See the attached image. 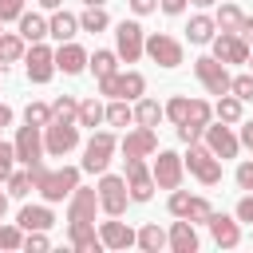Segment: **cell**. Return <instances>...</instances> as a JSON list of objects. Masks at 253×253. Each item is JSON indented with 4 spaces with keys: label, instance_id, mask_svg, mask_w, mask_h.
<instances>
[{
    "label": "cell",
    "instance_id": "obj_57",
    "mask_svg": "<svg viewBox=\"0 0 253 253\" xmlns=\"http://www.w3.org/2000/svg\"><path fill=\"white\" fill-rule=\"evenodd\" d=\"M4 213H8V194H0V221H4Z\"/></svg>",
    "mask_w": 253,
    "mask_h": 253
},
{
    "label": "cell",
    "instance_id": "obj_46",
    "mask_svg": "<svg viewBox=\"0 0 253 253\" xmlns=\"http://www.w3.org/2000/svg\"><path fill=\"white\" fill-rule=\"evenodd\" d=\"M229 91H233L241 103H249V99H253V75H237V79L229 83Z\"/></svg>",
    "mask_w": 253,
    "mask_h": 253
},
{
    "label": "cell",
    "instance_id": "obj_19",
    "mask_svg": "<svg viewBox=\"0 0 253 253\" xmlns=\"http://www.w3.org/2000/svg\"><path fill=\"white\" fill-rule=\"evenodd\" d=\"M99 237H103L107 249H130V245H138V233H134L126 221H103Z\"/></svg>",
    "mask_w": 253,
    "mask_h": 253
},
{
    "label": "cell",
    "instance_id": "obj_56",
    "mask_svg": "<svg viewBox=\"0 0 253 253\" xmlns=\"http://www.w3.org/2000/svg\"><path fill=\"white\" fill-rule=\"evenodd\" d=\"M40 8H47V12H55V8H63V0H40Z\"/></svg>",
    "mask_w": 253,
    "mask_h": 253
},
{
    "label": "cell",
    "instance_id": "obj_39",
    "mask_svg": "<svg viewBox=\"0 0 253 253\" xmlns=\"http://www.w3.org/2000/svg\"><path fill=\"white\" fill-rule=\"evenodd\" d=\"M186 115H190V99H186V95H174V99L166 103V119L178 126V123H186Z\"/></svg>",
    "mask_w": 253,
    "mask_h": 253
},
{
    "label": "cell",
    "instance_id": "obj_47",
    "mask_svg": "<svg viewBox=\"0 0 253 253\" xmlns=\"http://www.w3.org/2000/svg\"><path fill=\"white\" fill-rule=\"evenodd\" d=\"M202 134H206V126H198V123H178V138H182L186 146H190V142H198Z\"/></svg>",
    "mask_w": 253,
    "mask_h": 253
},
{
    "label": "cell",
    "instance_id": "obj_48",
    "mask_svg": "<svg viewBox=\"0 0 253 253\" xmlns=\"http://www.w3.org/2000/svg\"><path fill=\"white\" fill-rule=\"evenodd\" d=\"M24 16V0H0V20H20Z\"/></svg>",
    "mask_w": 253,
    "mask_h": 253
},
{
    "label": "cell",
    "instance_id": "obj_14",
    "mask_svg": "<svg viewBox=\"0 0 253 253\" xmlns=\"http://www.w3.org/2000/svg\"><path fill=\"white\" fill-rule=\"evenodd\" d=\"M24 67H28L32 83H47L55 75V51L43 43H32V51H24Z\"/></svg>",
    "mask_w": 253,
    "mask_h": 253
},
{
    "label": "cell",
    "instance_id": "obj_51",
    "mask_svg": "<svg viewBox=\"0 0 253 253\" xmlns=\"http://www.w3.org/2000/svg\"><path fill=\"white\" fill-rule=\"evenodd\" d=\"M186 4H190V0H158V8H162L166 16H182V12H186Z\"/></svg>",
    "mask_w": 253,
    "mask_h": 253
},
{
    "label": "cell",
    "instance_id": "obj_52",
    "mask_svg": "<svg viewBox=\"0 0 253 253\" xmlns=\"http://www.w3.org/2000/svg\"><path fill=\"white\" fill-rule=\"evenodd\" d=\"M154 8H158V0H130V12L134 16H150Z\"/></svg>",
    "mask_w": 253,
    "mask_h": 253
},
{
    "label": "cell",
    "instance_id": "obj_42",
    "mask_svg": "<svg viewBox=\"0 0 253 253\" xmlns=\"http://www.w3.org/2000/svg\"><path fill=\"white\" fill-rule=\"evenodd\" d=\"M12 166H16V146L0 142V182H8V178H12Z\"/></svg>",
    "mask_w": 253,
    "mask_h": 253
},
{
    "label": "cell",
    "instance_id": "obj_4",
    "mask_svg": "<svg viewBox=\"0 0 253 253\" xmlns=\"http://www.w3.org/2000/svg\"><path fill=\"white\" fill-rule=\"evenodd\" d=\"M126 202H130V186H126V178L103 170V178H99V210L111 213V217H123Z\"/></svg>",
    "mask_w": 253,
    "mask_h": 253
},
{
    "label": "cell",
    "instance_id": "obj_36",
    "mask_svg": "<svg viewBox=\"0 0 253 253\" xmlns=\"http://www.w3.org/2000/svg\"><path fill=\"white\" fill-rule=\"evenodd\" d=\"M107 123H111V126H126V123H134V107H130L126 99H111V103H107Z\"/></svg>",
    "mask_w": 253,
    "mask_h": 253
},
{
    "label": "cell",
    "instance_id": "obj_10",
    "mask_svg": "<svg viewBox=\"0 0 253 253\" xmlns=\"http://www.w3.org/2000/svg\"><path fill=\"white\" fill-rule=\"evenodd\" d=\"M115 51H119V59L134 63V59L146 51V36H142V24H134V20H119V28H115Z\"/></svg>",
    "mask_w": 253,
    "mask_h": 253
},
{
    "label": "cell",
    "instance_id": "obj_35",
    "mask_svg": "<svg viewBox=\"0 0 253 253\" xmlns=\"http://www.w3.org/2000/svg\"><path fill=\"white\" fill-rule=\"evenodd\" d=\"M213 115L221 119V123H237L241 119V99L229 91V95H217V107H213Z\"/></svg>",
    "mask_w": 253,
    "mask_h": 253
},
{
    "label": "cell",
    "instance_id": "obj_21",
    "mask_svg": "<svg viewBox=\"0 0 253 253\" xmlns=\"http://www.w3.org/2000/svg\"><path fill=\"white\" fill-rule=\"evenodd\" d=\"M166 237H170V249H174V253H198V233H194V221H190V217L174 221Z\"/></svg>",
    "mask_w": 253,
    "mask_h": 253
},
{
    "label": "cell",
    "instance_id": "obj_27",
    "mask_svg": "<svg viewBox=\"0 0 253 253\" xmlns=\"http://www.w3.org/2000/svg\"><path fill=\"white\" fill-rule=\"evenodd\" d=\"M20 36H24L28 43H40V40L47 36V20L36 16V12H24V16H20Z\"/></svg>",
    "mask_w": 253,
    "mask_h": 253
},
{
    "label": "cell",
    "instance_id": "obj_28",
    "mask_svg": "<svg viewBox=\"0 0 253 253\" xmlns=\"http://www.w3.org/2000/svg\"><path fill=\"white\" fill-rule=\"evenodd\" d=\"M166 245H170V237L158 229V221H150V225H142V229H138V249L158 253V249H166Z\"/></svg>",
    "mask_w": 253,
    "mask_h": 253
},
{
    "label": "cell",
    "instance_id": "obj_58",
    "mask_svg": "<svg viewBox=\"0 0 253 253\" xmlns=\"http://www.w3.org/2000/svg\"><path fill=\"white\" fill-rule=\"evenodd\" d=\"M190 4H198V8H210V4H213V0H190Z\"/></svg>",
    "mask_w": 253,
    "mask_h": 253
},
{
    "label": "cell",
    "instance_id": "obj_40",
    "mask_svg": "<svg viewBox=\"0 0 253 253\" xmlns=\"http://www.w3.org/2000/svg\"><path fill=\"white\" fill-rule=\"evenodd\" d=\"M210 115H213V107H210L206 99H190V115H186V123H198V126H206V123H210Z\"/></svg>",
    "mask_w": 253,
    "mask_h": 253
},
{
    "label": "cell",
    "instance_id": "obj_55",
    "mask_svg": "<svg viewBox=\"0 0 253 253\" xmlns=\"http://www.w3.org/2000/svg\"><path fill=\"white\" fill-rule=\"evenodd\" d=\"M8 123H12V107H4V103H0V130H4Z\"/></svg>",
    "mask_w": 253,
    "mask_h": 253
},
{
    "label": "cell",
    "instance_id": "obj_16",
    "mask_svg": "<svg viewBox=\"0 0 253 253\" xmlns=\"http://www.w3.org/2000/svg\"><path fill=\"white\" fill-rule=\"evenodd\" d=\"M119 146H123V158H150L158 150V134H154V126H138V130H126V138Z\"/></svg>",
    "mask_w": 253,
    "mask_h": 253
},
{
    "label": "cell",
    "instance_id": "obj_18",
    "mask_svg": "<svg viewBox=\"0 0 253 253\" xmlns=\"http://www.w3.org/2000/svg\"><path fill=\"white\" fill-rule=\"evenodd\" d=\"M87 59H91V55H87L79 43L67 40V43H59V51H55V71H63V75H79V71L87 67Z\"/></svg>",
    "mask_w": 253,
    "mask_h": 253
},
{
    "label": "cell",
    "instance_id": "obj_62",
    "mask_svg": "<svg viewBox=\"0 0 253 253\" xmlns=\"http://www.w3.org/2000/svg\"><path fill=\"white\" fill-rule=\"evenodd\" d=\"M0 24H4V20H0Z\"/></svg>",
    "mask_w": 253,
    "mask_h": 253
},
{
    "label": "cell",
    "instance_id": "obj_22",
    "mask_svg": "<svg viewBox=\"0 0 253 253\" xmlns=\"http://www.w3.org/2000/svg\"><path fill=\"white\" fill-rule=\"evenodd\" d=\"M16 225L28 233V229H51L55 225V217H51V210L47 206H24L20 210V217H16Z\"/></svg>",
    "mask_w": 253,
    "mask_h": 253
},
{
    "label": "cell",
    "instance_id": "obj_32",
    "mask_svg": "<svg viewBox=\"0 0 253 253\" xmlns=\"http://www.w3.org/2000/svg\"><path fill=\"white\" fill-rule=\"evenodd\" d=\"M32 190H36L32 166H24V170H12V178H8V194H12V198H28Z\"/></svg>",
    "mask_w": 253,
    "mask_h": 253
},
{
    "label": "cell",
    "instance_id": "obj_9",
    "mask_svg": "<svg viewBox=\"0 0 253 253\" xmlns=\"http://www.w3.org/2000/svg\"><path fill=\"white\" fill-rule=\"evenodd\" d=\"M40 130H43V126H32V123H24V126L16 130V138H12V146H16V162H24V166L43 162L47 146H43V134H40Z\"/></svg>",
    "mask_w": 253,
    "mask_h": 253
},
{
    "label": "cell",
    "instance_id": "obj_8",
    "mask_svg": "<svg viewBox=\"0 0 253 253\" xmlns=\"http://www.w3.org/2000/svg\"><path fill=\"white\" fill-rule=\"evenodd\" d=\"M146 55H150L158 67H178V63H186V47H182V40H174V36H166V32L146 36Z\"/></svg>",
    "mask_w": 253,
    "mask_h": 253
},
{
    "label": "cell",
    "instance_id": "obj_29",
    "mask_svg": "<svg viewBox=\"0 0 253 253\" xmlns=\"http://www.w3.org/2000/svg\"><path fill=\"white\" fill-rule=\"evenodd\" d=\"M24 36L20 32H0V59L4 63H16V59H24Z\"/></svg>",
    "mask_w": 253,
    "mask_h": 253
},
{
    "label": "cell",
    "instance_id": "obj_13",
    "mask_svg": "<svg viewBox=\"0 0 253 253\" xmlns=\"http://www.w3.org/2000/svg\"><path fill=\"white\" fill-rule=\"evenodd\" d=\"M95 210H99V190L75 186L71 206H67V225H95Z\"/></svg>",
    "mask_w": 253,
    "mask_h": 253
},
{
    "label": "cell",
    "instance_id": "obj_17",
    "mask_svg": "<svg viewBox=\"0 0 253 253\" xmlns=\"http://www.w3.org/2000/svg\"><path fill=\"white\" fill-rule=\"evenodd\" d=\"M213 55L221 63H249V43L237 32H221V36H213Z\"/></svg>",
    "mask_w": 253,
    "mask_h": 253
},
{
    "label": "cell",
    "instance_id": "obj_25",
    "mask_svg": "<svg viewBox=\"0 0 253 253\" xmlns=\"http://www.w3.org/2000/svg\"><path fill=\"white\" fill-rule=\"evenodd\" d=\"M162 119H166V107H158L154 99L142 95V99L134 103V123H138V126H158Z\"/></svg>",
    "mask_w": 253,
    "mask_h": 253
},
{
    "label": "cell",
    "instance_id": "obj_44",
    "mask_svg": "<svg viewBox=\"0 0 253 253\" xmlns=\"http://www.w3.org/2000/svg\"><path fill=\"white\" fill-rule=\"evenodd\" d=\"M210 213H213V206L206 202V198H190V221H210Z\"/></svg>",
    "mask_w": 253,
    "mask_h": 253
},
{
    "label": "cell",
    "instance_id": "obj_43",
    "mask_svg": "<svg viewBox=\"0 0 253 253\" xmlns=\"http://www.w3.org/2000/svg\"><path fill=\"white\" fill-rule=\"evenodd\" d=\"M190 198H194V194L174 190V194H170V213H174V217H186V213H190Z\"/></svg>",
    "mask_w": 253,
    "mask_h": 253
},
{
    "label": "cell",
    "instance_id": "obj_3",
    "mask_svg": "<svg viewBox=\"0 0 253 253\" xmlns=\"http://www.w3.org/2000/svg\"><path fill=\"white\" fill-rule=\"evenodd\" d=\"M115 146H119V138H115L111 130H95V134L87 138V146H83V170H87V174H103V170L111 166Z\"/></svg>",
    "mask_w": 253,
    "mask_h": 253
},
{
    "label": "cell",
    "instance_id": "obj_15",
    "mask_svg": "<svg viewBox=\"0 0 253 253\" xmlns=\"http://www.w3.org/2000/svg\"><path fill=\"white\" fill-rule=\"evenodd\" d=\"M202 138H206V146H210L217 158H237V150H241V138H237L229 126H221V119H217L213 126L206 123V134H202Z\"/></svg>",
    "mask_w": 253,
    "mask_h": 253
},
{
    "label": "cell",
    "instance_id": "obj_49",
    "mask_svg": "<svg viewBox=\"0 0 253 253\" xmlns=\"http://www.w3.org/2000/svg\"><path fill=\"white\" fill-rule=\"evenodd\" d=\"M237 186L253 194V162H241V166H237Z\"/></svg>",
    "mask_w": 253,
    "mask_h": 253
},
{
    "label": "cell",
    "instance_id": "obj_34",
    "mask_svg": "<svg viewBox=\"0 0 253 253\" xmlns=\"http://www.w3.org/2000/svg\"><path fill=\"white\" fill-rule=\"evenodd\" d=\"M51 119H59V123H79V103H75V95H59V99L51 103Z\"/></svg>",
    "mask_w": 253,
    "mask_h": 253
},
{
    "label": "cell",
    "instance_id": "obj_23",
    "mask_svg": "<svg viewBox=\"0 0 253 253\" xmlns=\"http://www.w3.org/2000/svg\"><path fill=\"white\" fill-rule=\"evenodd\" d=\"M67 237H71V245H75L79 253H99V249H107L103 237L95 233V225H67Z\"/></svg>",
    "mask_w": 253,
    "mask_h": 253
},
{
    "label": "cell",
    "instance_id": "obj_54",
    "mask_svg": "<svg viewBox=\"0 0 253 253\" xmlns=\"http://www.w3.org/2000/svg\"><path fill=\"white\" fill-rule=\"evenodd\" d=\"M241 146H249V150H253V123H245V126H241Z\"/></svg>",
    "mask_w": 253,
    "mask_h": 253
},
{
    "label": "cell",
    "instance_id": "obj_53",
    "mask_svg": "<svg viewBox=\"0 0 253 253\" xmlns=\"http://www.w3.org/2000/svg\"><path fill=\"white\" fill-rule=\"evenodd\" d=\"M237 36H241V40L253 47V16H245V20H241V32H237Z\"/></svg>",
    "mask_w": 253,
    "mask_h": 253
},
{
    "label": "cell",
    "instance_id": "obj_2",
    "mask_svg": "<svg viewBox=\"0 0 253 253\" xmlns=\"http://www.w3.org/2000/svg\"><path fill=\"white\" fill-rule=\"evenodd\" d=\"M182 162H186V170H190L202 186H217V182H221V158H217L210 146L190 142V154H186Z\"/></svg>",
    "mask_w": 253,
    "mask_h": 253
},
{
    "label": "cell",
    "instance_id": "obj_61",
    "mask_svg": "<svg viewBox=\"0 0 253 253\" xmlns=\"http://www.w3.org/2000/svg\"><path fill=\"white\" fill-rule=\"evenodd\" d=\"M249 67H253V51H249Z\"/></svg>",
    "mask_w": 253,
    "mask_h": 253
},
{
    "label": "cell",
    "instance_id": "obj_38",
    "mask_svg": "<svg viewBox=\"0 0 253 253\" xmlns=\"http://www.w3.org/2000/svg\"><path fill=\"white\" fill-rule=\"evenodd\" d=\"M24 123L47 126V123H51V107H47V103H28V107H24Z\"/></svg>",
    "mask_w": 253,
    "mask_h": 253
},
{
    "label": "cell",
    "instance_id": "obj_11",
    "mask_svg": "<svg viewBox=\"0 0 253 253\" xmlns=\"http://www.w3.org/2000/svg\"><path fill=\"white\" fill-rule=\"evenodd\" d=\"M150 174H154V182H158L162 190H178V186H182V174H186V162H182V154H174V150H154Z\"/></svg>",
    "mask_w": 253,
    "mask_h": 253
},
{
    "label": "cell",
    "instance_id": "obj_60",
    "mask_svg": "<svg viewBox=\"0 0 253 253\" xmlns=\"http://www.w3.org/2000/svg\"><path fill=\"white\" fill-rule=\"evenodd\" d=\"M0 79H4V59H0Z\"/></svg>",
    "mask_w": 253,
    "mask_h": 253
},
{
    "label": "cell",
    "instance_id": "obj_33",
    "mask_svg": "<svg viewBox=\"0 0 253 253\" xmlns=\"http://www.w3.org/2000/svg\"><path fill=\"white\" fill-rule=\"evenodd\" d=\"M213 20H217V28H221V32H241V20H245V12H241L237 4H221Z\"/></svg>",
    "mask_w": 253,
    "mask_h": 253
},
{
    "label": "cell",
    "instance_id": "obj_1",
    "mask_svg": "<svg viewBox=\"0 0 253 253\" xmlns=\"http://www.w3.org/2000/svg\"><path fill=\"white\" fill-rule=\"evenodd\" d=\"M32 178H36V190L43 194V202H63L75 194L79 186V170L75 166H59V170H47L43 162L32 166Z\"/></svg>",
    "mask_w": 253,
    "mask_h": 253
},
{
    "label": "cell",
    "instance_id": "obj_59",
    "mask_svg": "<svg viewBox=\"0 0 253 253\" xmlns=\"http://www.w3.org/2000/svg\"><path fill=\"white\" fill-rule=\"evenodd\" d=\"M83 4H87V8H95V4H107V0H83Z\"/></svg>",
    "mask_w": 253,
    "mask_h": 253
},
{
    "label": "cell",
    "instance_id": "obj_50",
    "mask_svg": "<svg viewBox=\"0 0 253 253\" xmlns=\"http://www.w3.org/2000/svg\"><path fill=\"white\" fill-rule=\"evenodd\" d=\"M237 221H249V225H253V194H245V198L237 202Z\"/></svg>",
    "mask_w": 253,
    "mask_h": 253
},
{
    "label": "cell",
    "instance_id": "obj_20",
    "mask_svg": "<svg viewBox=\"0 0 253 253\" xmlns=\"http://www.w3.org/2000/svg\"><path fill=\"white\" fill-rule=\"evenodd\" d=\"M210 233H213V241L221 245V249H233L237 241H241V229H237V221L233 217H225V213H210Z\"/></svg>",
    "mask_w": 253,
    "mask_h": 253
},
{
    "label": "cell",
    "instance_id": "obj_41",
    "mask_svg": "<svg viewBox=\"0 0 253 253\" xmlns=\"http://www.w3.org/2000/svg\"><path fill=\"white\" fill-rule=\"evenodd\" d=\"M0 249H24V229L20 225H0Z\"/></svg>",
    "mask_w": 253,
    "mask_h": 253
},
{
    "label": "cell",
    "instance_id": "obj_26",
    "mask_svg": "<svg viewBox=\"0 0 253 253\" xmlns=\"http://www.w3.org/2000/svg\"><path fill=\"white\" fill-rule=\"evenodd\" d=\"M213 32H217V20H210V16H194V20L186 24L190 43H213Z\"/></svg>",
    "mask_w": 253,
    "mask_h": 253
},
{
    "label": "cell",
    "instance_id": "obj_6",
    "mask_svg": "<svg viewBox=\"0 0 253 253\" xmlns=\"http://www.w3.org/2000/svg\"><path fill=\"white\" fill-rule=\"evenodd\" d=\"M194 75H198V83L210 91V95H229V71H225V63L217 59V55H202V59H194Z\"/></svg>",
    "mask_w": 253,
    "mask_h": 253
},
{
    "label": "cell",
    "instance_id": "obj_37",
    "mask_svg": "<svg viewBox=\"0 0 253 253\" xmlns=\"http://www.w3.org/2000/svg\"><path fill=\"white\" fill-rule=\"evenodd\" d=\"M107 24H111V16L103 12V4H95V8H87V12L79 16V28H83V32H103Z\"/></svg>",
    "mask_w": 253,
    "mask_h": 253
},
{
    "label": "cell",
    "instance_id": "obj_45",
    "mask_svg": "<svg viewBox=\"0 0 253 253\" xmlns=\"http://www.w3.org/2000/svg\"><path fill=\"white\" fill-rule=\"evenodd\" d=\"M47 245H51V241H47L43 229H28V237H24V249H28V253H43Z\"/></svg>",
    "mask_w": 253,
    "mask_h": 253
},
{
    "label": "cell",
    "instance_id": "obj_24",
    "mask_svg": "<svg viewBox=\"0 0 253 253\" xmlns=\"http://www.w3.org/2000/svg\"><path fill=\"white\" fill-rule=\"evenodd\" d=\"M75 32H79V20H75L71 12H63V8H55V16L47 20V36H55L59 43H67Z\"/></svg>",
    "mask_w": 253,
    "mask_h": 253
},
{
    "label": "cell",
    "instance_id": "obj_30",
    "mask_svg": "<svg viewBox=\"0 0 253 253\" xmlns=\"http://www.w3.org/2000/svg\"><path fill=\"white\" fill-rule=\"evenodd\" d=\"M87 67L95 71V79H107V75L119 71V51H95V55L87 59Z\"/></svg>",
    "mask_w": 253,
    "mask_h": 253
},
{
    "label": "cell",
    "instance_id": "obj_31",
    "mask_svg": "<svg viewBox=\"0 0 253 253\" xmlns=\"http://www.w3.org/2000/svg\"><path fill=\"white\" fill-rule=\"evenodd\" d=\"M99 123H107V107L99 103V99H83L79 103V126H99Z\"/></svg>",
    "mask_w": 253,
    "mask_h": 253
},
{
    "label": "cell",
    "instance_id": "obj_12",
    "mask_svg": "<svg viewBox=\"0 0 253 253\" xmlns=\"http://www.w3.org/2000/svg\"><path fill=\"white\" fill-rule=\"evenodd\" d=\"M126 162V186H130V202H150L154 198V190H158V182H154V174H150V166L142 162V158H123Z\"/></svg>",
    "mask_w": 253,
    "mask_h": 253
},
{
    "label": "cell",
    "instance_id": "obj_5",
    "mask_svg": "<svg viewBox=\"0 0 253 253\" xmlns=\"http://www.w3.org/2000/svg\"><path fill=\"white\" fill-rule=\"evenodd\" d=\"M142 91H146V79L138 75V71H115V75H107V79H99V95H107V99H142Z\"/></svg>",
    "mask_w": 253,
    "mask_h": 253
},
{
    "label": "cell",
    "instance_id": "obj_7",
    "mask_svg": "<svg viewBox=\"0 0 253 253\" xmlns=\"http://www.w3.org/2000/svg\"><path fill=\"white\" fill-rule=\"evenodd\" d=\"M43 146H47L51 158L71 154V150L79 146V123H59V119H51V123L43 126Z\"/></svg>",
    "mask_w": 253,
    "mask_h": 253
}]
</instances>
